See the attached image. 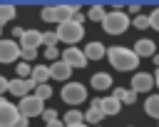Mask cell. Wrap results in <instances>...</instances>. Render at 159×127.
<instances>
[{
	"label": "cell",
	"instance_id": "obj_1",
	"mask_svg": "<svg viewBox=\"0 0 159 127\" xmlns=\"http://www.w3.org/2000/svg\"><path fill=\"white\" fill-rule=\"evenodd\" d=\"M104 57H107L109 65H112L114 70H119V72H132V70H137V65H139V57L132 52V47H122V45L109 47Z\"/></svg>",
	"mask_w": 159,
	"mask_h": 127
},
{
	"label": "cell",
	"instance_id": "obj_2",
	"mask_svg": "<svg viewBox=\"0 0 159 127\" xmlns=\"http://www.w3.org/2000/svg\"><path fill=\"white\" fill-rule=\"evenodd\" d=\"M102 27H104L107 35H122V32L129 27V15H127L124 10H112V12L104 15Z\"/></svg>",
	"mask_w": 159,
	"mask_h": 127
},
{
	"label": "cell",
	"instance_id": "obj_3",
	"mask_svg": "<svg viewBox=\"0 0 159 127\" xmlns=\"http://www.w3.org/2000/svg\"><path fill=\"white\" fill-rule=\"evenodd\" d=\"M55 35H57V40L67 42V47H75V45L82 40V35H84V25H77V22L67 20V22H60V25H57Z\"/></svg>",
	"mask_w": 159,
	"mask_h": 127
},
{
	"label": "cell",
	"instance_id": "obj_4",
	"mask_svg": "<svg viewBox=\"0 0 159 127\" xmlns=\"http://www.w3.org/2000/svg\"><path fill=\"white\" fill-rule=\"evenodd\" d=\"M60 97L67 102V105H80V102H84L87 100V87L82 85V82H65V87H62V92H60Z\"/></svg>",
	"mask_w": 159,
	"mask_h": 127
},
{
	"label": "cell",
	"instance_id": "obj_5",
	"mask_svg": "<svg viewBox=\"0 0 159 127\" xmlns=\"http://www.w3.org/2000/svg\"><path fill=\"white\" fill-rule=\"evenodd\" d=\"M42 110H45V102L40 100V97H35V95H25V97H20V105H17V112L22 115V117H40L42 115Z\"/></svg>",
	"mask_w": 159,
	"mask_h": 127
},
{
	"label": "cell",
	"instance_id": "obj_6",
	"mask_svg": "<svg viewBox=\"0 0 159 127\" xmlns=\"http://www.w3.org/2000/svg\"><path fill=\"white\" fill-rule=\"evenodd\" d=\"M35 80H30V77H25V80H20V77H15V80H7V92L10 95H15V97H25V95H30V92H35Z\"/></svg>",
	"mask_w": 159,
	"mask_h": 127
},
{
	"label": "cell",
	"instance_id": "obj_7",
	"mask_svg": "<svg viewBox=\"0 0 159 127\" xmlns=\"http://www.w3.org/2000/svg\"><path fill=\"white\" fill-rule=\"evenodd\" d=\"M17 117H20L17 105H12V102H7L5 97H0V127H12Z\"/></svg>",
	"mask_w": 159,
	"mask_h": 127
},
{
	"label": "cell",
	"instance_id": "obj_8",
	"mask_svg": "<svg viewBox=\"0 0 159 127\" xmlns=\"http://www.w3.org/2000/svg\"><path fill=\"white\" fill-rule=\"evenodd\" d=\"M60 55H62V62L70 65L72 70H82V67L87 65V57H84V52H82L80 47H67V50L60 52Z\"/></svg>",
	"mask_w": 159,
	"mask_h": 127
},
{
	"label": "cell",
	"instance_id": "obj_9",
	"mask_svg": "<svg viewBox=\"0 0 159 127\" xmlns=\"http://www.w3.org/2000/svg\"><path fill=\"white\" fill-rule=\"evenodd\" d=\"M152 87H154V77H152L149 72L139 70V72H134V75H132V87H129L132 92H137V95L142 92V95H144V92H149Z\"/></svg>",
	"mask_w": 159,
	"mask_h": 127
},
{
	"label": "cell",
	"instance_id": "obj_10",
	"mask_svg": "<svg viewBox=\"0 0 159 127\" xmlns=\"http://www.w3.org/2000/svg\"><path fill=\"white\" fill-rule=\"evenodd\" d=\"M20 57V45L15 40H0V62H17Z\"/></svg>",
	"mask_w": 159,
	"mask_h": 127
},
{
	"label": "cell",
	"instance_id": "obj_11",
	"mask_svg": "<svg viewBox=\"0 0 159 127\" xmlns=\"http://www.w3.org/2000/svg\"><path fill=\"white\" fill-rule=\"evenodd\" d=\"M17 45H20V50H37V47L42 45V32L30 27V30H25V32H22V37H20V42H17Z\"/></svg>",
	"mask_w": 159,
	"mask_h": 127
},
{
	"label": "cell",
	"instance_id": "obj_12",
	"mask_svg": "<svg viewBox=\"0 0 159 127\" xmlns=\"http://www.w3.org/2000/svg\"><path fill=\"white\" fill-rule=\"evenodd\" d=\"M75 12H80V5L77 2H62V5H55V22L60 25V22H67V20H72V15Z\"/></svg>",
	"mask_w": 159,
	"mask_h": 127
},
{
	"label": "cell",
	"instance_id": "obj_13",
	"mask_svg": "<svg viewBox=\"0 0 159 127\" xmlns=\"http://www.w3.org/2000/svg\"><path fill=\"white\" fill-rule=\"evenodd\" d=\"M132 52H134L139 60H142V57H152V55L157 52V45H154V40H149V37H142V40H137V42H134Z\"/></svg>",
	"mask_w": 159,
	"mask_h": 127
},
{
	"label": "cell",
	"instance_id": "obj_14",
	"mask_svg": "<svg viewBox=\"0 0 159 127\" xmlns=\"http://www.w3.org/2000/svg\"><path fill=\"white\" fill-rule=\"evenodd\" d=\"M47 67H50V77H52V80H60V82H67L70 75H72V67L65 65L62 60H55V62L47 65Z\"/></svg>",
	"mask_w": 159,
	"mask_h": 127
},
{
	"label": "cell",
	"instance_id": "obj_15",
	"mask_svg": "<svg viewBox=\"0 0 159 127\" xmlns=\"http://www.w3.org/2000/svg\"><path fill=\"white\" fill-rule=\"evenodd\" d=\"M99 110H102V115H104V117H112V115H119L122 102H119L117 97L107 95V97H99Z\"/></svg>",
	"mask_w": 159,
	"mask_h": 127
},
{
	"label": "cell",
	"instance_id": "obj_16",
	"mask_svg": "<svg viewBox=\"0 0 159 127\" xmlns=\"http://www.w3.org/2000/svg\"><path fill=\"white\" fill-rule=\"evenodd\" d=\"M82 52H84L87 60H102V57L107 55V47H104L102 42H87Z\"/></svg>",
	"mask_w": 159,
	"mask_h": 127
},
{
	"label": "cell",
	"instance_id": "obj_17",
	"mask_svg": "<svg viewBox=\"0 0 159 127\" xmlns=\"http://www.w3.org/2000/svg\"><path fill=\"white\" fill-rule=\"evenodd\" d=\"M89 85H92L94 90H109V87H112V75H109V72H94L92 80H89Z\"/></svg>",
	"mask_w": 159,
	"mask_h": 127
},
{
	"label": "cell",
	"instance_id": "obj_18",
	"mask_svg": "<svg viewBox=\"0 0 159 127\" xmlns=\"http://www.w3.org/2000/svg\"><path fill=\"white\" fill-rule=\"evenodd\" d=\"M112 97H117L122 105H134V102H137V92H132V90H127V87H114Z\"/></svg>",
	"mask_w": 159,
	"mask_h": 127
},
{
	"label": "cell",
	"instance_id": "obj_19",
	"mask_svg": "<svg viewBox=\"0 0 159 127\" xmlns=\"http://www.w3.org/2000/svg\"><path fill=\"white\" fill-rule=\"evenodd\" d=\"M30 80H35V85H45V82L50 80V67H47V65H37V67H32Z\"/></svg>",
	"mask_w": 159,
	"mask_h": 127
},
{
	"label": "cell",
	"instance_id": "obj_20",
	"mask_svg": "<svg viewBox=\"0 0 159 127\" xmlns=\"http://www.w3.org/2000/svg\"><path fill=\"white\" fill-rule=\"evenodd\" d=\"M144 112L154 120H159V95H149L144 100Z\"/></svg>",
	"mask_w": 159,
	"mask_h": 127
},
{
	"label": "cell",
	"instance_id": "obj_21",
	"mask_svg": "<svg viewBox=\"0 0 159 127\" xmlns=\"http://www.w3.org/2000/svg\"><path fill=\"white\" fill-rule=\"evenodd\" d=\"M84 122V115L80 112V110H70V112H65V117H62V125L65 127H70V125H82Z\"/></svg>",
	"mask_w": 159,
	"mask_h": 127
},
{
	"label": "cell",
	"instance_id": "obj_22",
	"mask_svg": "<svg viewBox=\"0 0 159 127\" xmlns=\"http://www.w3.org/2000/svg\"><path fill=\"white\" fill-rule=\"evenodd\" d=\"M15 17V5H10V2H0V27L5 25V22H10Z\"/></svg>",
	"mask_w": 159,
	"mask_h": 127
},
{
	"label": "cell",
	"instance_id": "obj_23",
	"mask_svg": "<svg viewBox=\"0 0 159 127\" xmlns=\"http://www.w3.org/2000/svg\"><path fill=\"white\" fill-rule=\"evenodd\" d=\"M104 15H107L104 5H92V7L87 10V15H84V17H89L92 22H102V20H104Z\"/></svg>",
	"mask_w": 159,
	"mask_h": 127
},
{
	"label": "cell",
	"instance_id": "obj_24",
	"mask_svg": "<svg viewBox=\"0 0 159 127\" xmlns=\"http://www.w3.org/2000/svg\"><path fill=\"white\" fill-rule=\"evenodd\" d=\"M82 115H84V125H99V120L104 117L99 107H89V110H87V112H82Z\"/></svg>",
	"mask_w": 159,
	"mask_h": 127
},
{
	"label": "cell",
	"instance_id": "obj_25",
	"mask_svg": "<svg viewBox=\"0 0 159 127\" xmlns=\"http://www.w3.org/2000/svg\"><path fill=\"white\" fill-rule=\"evenodd\" d=\"M32 95H35V97H40V100L45 102V100H50V97H52V87H50L47 82H45V85H37Z\"/></svg>",
	"mask_w": 159,
	"mask_h": 127
},
{
	"label": "cell",
	"instance_id": "obj_26",
	"mask_svg": "<svg viewBox=\"0 0 159 127\" xmlns=\"http://www.w3.org/2000/svg\"><path fill=\"white\" fill-rule=\"evenodd\" d=\"M40 17H42L45 22H55V5H45L42 12H40Z\"/></svg>",
	"mask_w": 159,
	"mask_h": 127
},
{
	"label": "cell",
	"instance_id": "obj_27",
	"mask_svg": "<svg viewBox=\"0 0 159 127\" xmlns=\"http://www.w3.org/2000/svg\"><path fill=\"white\" fill-rule=\"evenodd\" d=\"M132 25H134L137 30H147V27H149V15H137V17L132 20Z\"/></svg>",
	"mask_w": 159,
	"mask_h": 127
},
{
	"label": "cell",
	"instance_id": "obj_28",
	"mask_svg": "<svg viewBox=\"0 0 159 127\" xmlns=\"http://www.w3.org/2000/svg\"><path fill=\"white\" fill-rule=\"evenodd\" d=\"M57 42H60V40H57L55 32H42V45H45V47H55Z\"/></svg>",
	"mask_w": 159,
	"mask_h": 127
},
{
	"label": "cell",
	"instance_id": "obj_29",
	"mask_svg": "<svg viewBox=\"0 0 159 127\" xmlns=\"http://www.w3.org/2000/svg\"><path fill=\"white\" fill-rule=\"evenodd\" d=\"M15 72L20 75V80H25V77L32 72V70H30V62H22V60H20V62H17V67H15Z\"/></svg>",
	"mask_w": 159,
	"mask_h": 127
},
{
	"label": "cell",
	"instance_id": "obj_30",
	"mask_svg": "<svg viewBox=\"0 0 159 127\" xmlns=\"http://www.w3.org/2000/svg\"><path fill=\"white\" fill-rule=\"evenodd\" d=\"M149 27H154V30L159 32V7H154V10L149 12Z\"/></svg>",
	"mask_w": 159,
	"mask_h": 127
},
{
	"label": "cell",
	"instance_id": "obj_31",
	"mask_svg": "<svg viewBox=\"0 0 159 127\" xmlns=\"http://www.w3.org/2000/svg\"><path fill=\"white\" fill-rule=\"evenodd\" d=\"M40 117H42L45 122H52V120H60V115H57V112H55L52 107H47V110H42V115H40Z\"/></svg>",
	"mask_w": 159,
	"mask_h": 127
},
{
	"label": "cell",
	"instance_id": "obj_32",
	"mask_svg": "<svg viewBox=\"0 0 159 127\" xmlns=\"http://www.w3.org/2000/svg\"><path fill=\"white\" fill-rule=\"evenodd\" d=\"M20 57H22V62H30L37 57V50H20Z\"/></svg>",
	"mask_w": 159,
	"mask_h": 127
},
{
	"label": "cell",
	"instance_id": "obj_33",
	"mask_svg": "<svg viewBox=\"0 0 159 127\" xmlns=\"http://www.w3.org/2000/svg\"><path fill=\"white\" fill-rule=\"evenodd\" d=\"M45 57H47L50 62H55V60L60 57V52H57V47H45Z\"/></svg>",
	"mask_w": 159,
	"mask_h": 127
},
{
	"label": "cell",
	"instance_id": "obj_34",
	"mask_svg": "<svg viewBox=\"0 0 159 127\" xmlns=\"http://www.w3.org/2000/svg\"><path fill=\"white\" fill-rule=\"evenodd\" d=\"M5 92H7V77L0 75V97H5Z\"/></svg>",
	"mask_w": 159,
	"mask_h": 127
},
{
	"label": "cell",
	"instance_id": "obj_35",
	"mask_svg": "<svg viewBox=\"0 0 159 127\" xmlns=\"http://www.w3.org/2000/svg\"><path fill=\"white\" fill-rule=\"evenodd\" d=\"M12 127H27V117H22V115H20V117L15 120V125H12Z\"/></svg>",
	"mask_w": 159,
	"mask_h": 127
},
{
	"label": "cell",
	"instance_id": "obj_36",
	"mask_svg": "<svg viewBox=\"0 0 159 127\" xmlns=\"http://www.w3.org/2000/svg\"><path fill=\"white\" fill-rule=\"evenodd\" d=\"M139 10H142L139 2H132V5H129V12H139Z\"/></svg>",
	"mask_w": 159,
	"mask_h": 127
},
{
	"label": "cell",
	"instance_id": "obj_37",
	"mask_svg": "<svg viewBox=\"0 0 159 127\" xmlns=\"http://www.w3.org/2000/svg\"><path fill=\"white\" fill-rule=\"evenodd\" d=\"M47 127H65V125H62V120H52V122H47Z\"/></svg>",
	"mask_w": 159,
	"mask_h": 127
},
{
	"label": "cell",
	"instance_id": "obj_38",
	"mask_svg": "<svg viewBox=\"0 0 159 127\" xmlns=\"http://www.w3.org/2000/svg\"><path fill=\"white\" fill-rule=\"evenodd\" d=\"M22 32H25V30H22V27H15V30H12V35H15V37H17V40H20V37H22Z\"/></svg>",
	"mask_w": 159,
	"mask_h": 127
},
{
	"label": "cell",
	"instance_id": "obj_39",
	"mask_svg": "<svg viewBox=\"0 0 159 127\" xmlns=\"http://www.w3.org/2000/svg\"><path fill=\"white\" fill-rule=\"evenodd\" d=\"M152 77H154V87H157V90H159V67H157V72H154V75H152Z\"/></svg>",
	"mask_w": 159,
	"mask_h": 127
},
{
	"label": "cell",
	"instance_id": "obj_40",
	"mask_svg": "<svg viewBox=\"0 0 159 127\" xmlns=\"http://www.w3.org/2000/svg\"><path fill=\"white\" fill-rule=\"evenodd\" d=\"M152 62H154V65H157V67H159V55H157V52H154V55H152Z\"/></svg>",
	"mask_w": 159,
	"mask_h": 127
},
{
	"label": "cell",
	"instance_id": "obj_41",
	"mask_svg": "<svg viewBox=\"0 0 159 127\" xmlns=\"http://www.w3.org/2000/svg\"><path fill=\"white\" fill-rule=\"evenodd\" d=\"M70 127H89V125H84V122H82V125H70Z\"/></svg>",
	"mask_w": 159,
	"mask_h": 127
},
{
	"label": "cell",
	"instance_id": "obj_42",
	"mask_svg": "<svg viewBox=\"0 0 159 127\" xmlns=\"http://www.w3.org/2000/svg\"><path fill=\"white\" fill-rule=\"evenodd\" d=\"M0 35H2V27H0Z\"/></svg>",
	"mask_w": 159,
	"mask_h": 127
},
{
	"label": "cell",
	"instance_id": "obj_43",
	"mask_svg": "<svg viewBox=\"0 0 159 127\" xmlns=\"http://www.w3.org/2000/svg\"><path fill=\"white\" fill-rule=\"evenodd\" d=\"M97 127H99V125H97Z\"/></svg>",
	"mask_w": 159,
	"mask_h": 127
}]
</instances>
